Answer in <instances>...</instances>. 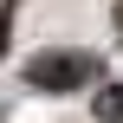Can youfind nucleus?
<instances>
[{"mask_svg":"<svg viewBox=\"0 0 123 123\" xmlns=\"http://www.w3.org/2000/svg\"><path fill=\"white\" fill-rule=\"evenodd\" d=\"M91 78H97L91 52H39V58H26V84L32 91H78Z\"/></svg>","mask_w":123,"mask_h":123,"instance_id":"f257e3e1","label":"nucleus"},{"mask_svg":"<svg viewBox=\"0 0 123 123\" xmlns=\"http://www.w3.org/2000/svg\"><path fill=\"white\" fill-rule=\"evenodd\" d=\"M91 117L97 123H123V84H104V91L91 97Z\"/></svg>","mask_w":123,"mask_h":123,"instance_id":"f03ea898","label":"nucleus"},{"mask_svg":"<svg viewBox=\"0 0 123 123\" xmlns=\"http://www.w3.org/2000/svg\"><path fill=\"white\" fill-rule=\"evenodd\" d=\"M6 39H13V0H0V58H6Z\"/></svg>","mask_w":123,"mask_h":123,"instance_id":"7ed1b4c3","label":"nucleus"},{"mask_svg":"<svg viewBox=\"0 0 123 123\" xmlns=\"http://www.w3.org/2000/svg\"><path fill=\"white\" fill-rule=\"evenodd\" d=\"M117 32H123V13H117Z\"/></svg>","mask_w":123,"mask_h":123,"instance_id":"20e7f679","label":"nucleus"}]
</instances>
